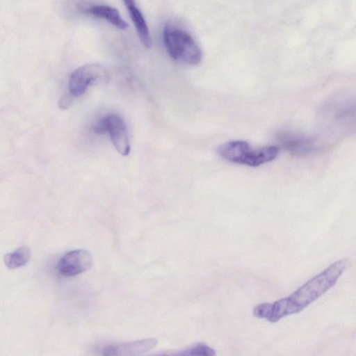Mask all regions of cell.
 <instances>
[{"label":"cell","mask_w":356,"mask_h":356,"mask_svg":"<svg viewBox=\"0 0 356 356\" xmlns=\"http://www.w3.org/2000/svg\"><path fill=\"white\" fill-rule=\"evenodd\" d=\"M348 264L346 259L338 260L319 273L289 296L273 302H263L252 310L254 316L276 323L282 318L302 312L338 281Z\"/></svg>","instance_id":"obj_1"},{"label":"cell","mask_w":356,"mask_h":356,"mask_svg":"<svg viewBox=\"0 0 356 356\" xmlns=\"http://www.w3.org/2000/svg\"><path fill=\"white\" fill-rule=\"evenodd\" d=\"M163 41L171 58L191 65L199 64L202 51L191 35L184 31L170 26L165 28Z\"/></svg>","instance_id":"obj_2"},{"label":"cell","mask_w":356,"mask_h":356,"mask_svg":"<svg viewBox=\"0 0 356 356\" xmlns=\"http://www.w3.org/2000/svg\"><path fill=\"white\" fill-rule=\"evenodd\" d=\"M92 129L99 134L108 132L117 151L123 156L129 154L130 145L127 128L120 115L115 113L108 114L98 120Z\"/></svg>","instance_id":"obj_3"},{"label":"cell","mask_w":356,"mask_h":356,"mask_svg":"<svg viewBox=\"0 0 356 356\" xmlns=\"http://www.w3.org/2000/svg\"><path fill=\"white\" fill-rule=\"evenodd\" d=\"M105 73L104 67L99 64H87L78 67L69 79L70 95L74 97L82 95L89 85L102 78Z\"/></svg>","instance_id":"obj_4"},{"label":"cell","mask_w":356,"mask_h":356,"mask_svg":"<svg viewBox=\"0 0 356 356\" xmlns=\"http://www.w3.org/2000/svg\"><path fill=\"white\" fill-rule=\"evenodd\" d=\"M92 263V257L88 250L76 249L66 252L60 258L57 270L63 276L72 277L89 270Z\"/></svg>","instance_id":"obj_5"},{"label":"cell","mask_w":356,"mask_h":356,"mask_svg":"<svg viewBox=\"0 0 356 356\" xmlns=\"http://www.w3.org/2000/svg\"><path fill=\"white\" fill-rule=\"evenodd\" d=\"M157 340L154 338L109 344L102 350L101 355L109 356L139 355L154 349Z\"/></svg>","instance_id":"obj_6"},{"label":"cell","mask_w":356,"mask_h":356,"mask_svg":"<svg viewBox=\"0 0 356 356\" xmlns=\"http://www.w3.org/2000/svg\"><path fill=\"white\" fill-rule=\"evenodd\" d=\"M253 149L244 140H232L220 145L218 154L223 159L237 164L249 165Z\"/></svg>","instance_id":"obj_7"},{"label":"cell","mask_w":356,"mask_h":356,"mask_svg":"<svg viewBox=\"0 0 356 356\" xmlns=\"http://www.w3.org/2000/svg\"><path fill=\"white\" fill-rule=\"evenodd\" d=\"M279 139L287 151L298 156L309 154L316 148L311 138L298 134L284 132L279 135Z\"/></svg>","instance_id":"obj_8"},{"label":"cell","mask_w":356,"mask_h":356,"mask_svg":"<svg viewBox=\"0 0 356 356\" xmlns=\"http://www.w3.org/2000/svg\"><path fill=\"white\" fill-rule=\"evenodd\" d=\"M130 17L137 31L140 41L147 47L152 46L150 33L143 14L136 6L134 0H123Z\"/></svg>","instance_id":"obj_9"},{"label":"cell","mask_w":356,"mask_h":356,"mask_svg":"<svg viewBox=\"0 0 356 356\" xmlns=\"http://www.w3.org/2000/svg\"><path fill=\"white\" fill-rule=\"evenodd\" d=\"M83 11L96 17L104 19L118 29H125L128 27V24L123 19L118 10L111 6L95 5L84 8Z\"/></svg>","instance_id":"obj_10"},{"label":"cell","mask_w":356,"mask_h":356,"mask_svg":"<svg viewBox=\"0 0 356 356\" xmlns=\"http://www.w3.org/2000/svg\"><path fill=\"white\" fill-rule=\"evenodd\" d=\"M31 257V251L27 246H22L4 255L3 261L9 269H16L25 266Z\"/></svg>","instance_id":"obj_11"},{"label":"cell","mask_w":356,"mask_h":356,"mask_svg":"<svg viewBox=\"0 0 356 356\" xmlns=\"http://www.w3.org/2000/svg\"><path fill=\"white\" fill-rule=\"evenodd\" d=\"M216 354L215 350L206 343H197L179 350L163 353L158 355L172 356H213L216 355Z\"/></svg>","instance_id":"obj_12"},{"label":"cell","mask_w":356,"mask_h":356,"mask_svg":"<svg viewBox=\"0 0 356 356\" xmlns=\"http://www.w3.org/2000/svg\"><path fill=\"white\" fill-rule=\"evenodd\" d=\"M70 99L67 96L62 97L58 102L59 107L66 108L70 104Z\"/></svg>","instance_id":"obj_13"}]
</instances>
